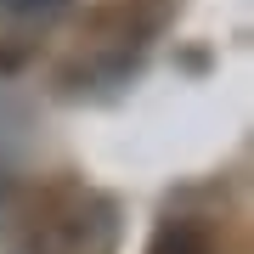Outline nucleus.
<instances>
[{
  "instance_id": "1",
  "label": "nucleus",
  "mask_w": 254,
  "mask_h": 254,
  "mask_svg": "<svg viewBox=\"0 0 254 254\" xmlns=\"http://www.w3.org/2000/svg\"><path fill=\"white\" fill-rule=\"evenodd\" d=\"M153 254H215V237L198 220H164L153 237Z\"/></svg>"
},
{
  "instance_id": "2",
  "label": "nucleus",
  "mask_w": 254,
  "mask_h": 254,
  "mask_svg": "<svg viewBox=\"0 0 254 254\" xmlns=\"http://www.w3.org/2000/svg\"><path fill=\"white\" fill-rule=\"evenodd\" d=\"M0 6L23 11V17H40V11H57V0H0Z\"/></svg>"
}]
</instances>
